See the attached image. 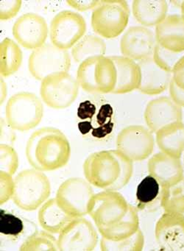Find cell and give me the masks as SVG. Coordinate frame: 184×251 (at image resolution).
Returning a JSON list of instances; mask_svg holds the SVG:
<instances>
[{
	"mask_svg": "<svg viewBox=\"0 0 184 251\" xmlns=\"http://www.w3.org/2000/svg\"><path fill=\"white\" fill-rule=\"evenodd\" d=\"M25 153L28 162L35 170L54 171L63 168L69 162L70 144L61 130L42 127L29 136Z\"/></svg>",
	"mask_w": 184,
	"mask_h": 251,
	"instance_id": "cell-1",
	"label": "cell"
},
{
	"mask_svg": "<svg viewBox=\"0 0 184 251\" xmlns=\"http://www.w3.org/2000/svg\"><path fill=\"white\" fill-rule=\"evenodd\" d=\"M51 195V184L43 172L35 169L20 172L14 178V192L12 201L26 211L39 208Z\"/></svg>",
	"mask_w": 184,
	"mask_h": 251,
	"instance_id": "cell-2",
	"label": "cell"
},
{
	"mask_svg": "<svg viewBox=\"0 0 184 251\" xmlns=\"http://www.w3.org/2000/svg\"><path fill=\"white\" fill-rule=\"evenodd\" d=\"M76 79L88 93H112L116 83V68L110 57H93L79 64Z\"/></svg>",
	"mask_w": 184,
	"mask_h": 251,
	"instance_id": "cell-3",
	"label": "cell"
},
{
	"mask_svg": "<svg viewBox=\"0 0 184 251\" xmlns=\"http://www.w3.org/2000/svg\"><path fill=\"white\" fill-rule=\"evenodd\" d=\"M130 14L129 5L125 0L100 1L91 14V27L101 37L114 39L126 28Z\"/></svg>",
	"mask_w": 184,
	"mask_h": 251,
	"instance_id": "cell-4",
	"label": "cell"
},
{
	"mask_svg": "<svg viewBox=\"0 0 184 251\" xmlns=\"http://www.w3.org/2000/svg\"><path fill=\"white\" fill-rule=\"evenodd\" d=\"M44 117V106L41 100L28 92L12 95L5 106V119L15 130H32L41 123Z\"/></svg>",
	"mask_w": 184,
	"mask_h": 251,
	"instance_id": "cell-5",
	"label": "cell"
},
{
	"mask_svg": "<svg viewBox=\"0 0 184 251\" xmlns=\"http://www.w3.org/2000/svg\"><path fill=\"white\" fill-rule=\"evenodd\" d=\"M94 192L91 183L81 177H70L57 189L55 198L60 206L73 218L89 213Z\"/></svg>",
	"mask_w": 184,
	"mask_h": 251,
	"instance_id": "cell-6",
	"label": "cell"
},
{
	"mask_svg": "<svg viewBox=\"0 0 184 251\" xmlns=\"http://www.w3.org/2000/svg\"><path fill=\"white\" fill-rule=\"evenodd\" d=\"M85 179L92 186L109 190L119 178L121 166L113 150L93 152L83 163Z\"/></svg>",
	"mask_w": 184,
	"mask_h": 251,
	"instance_id": "cell-7",
	"label": "cell"
},
{
	"mask_svg": "<svg viewBox=\"0 0 184 251\" xmlns=\"http://www.w3.org/2000/svg\"><path fill=\"white\" fill-rule=\"evenodd\" d=\"M79 86L77 79L69 73H54L41 80L40 95L47 106L53 109H64L77 99Z\"/></svg>",
	"mask_w": 184,
	"mask_h": 251,
	"instance_id": "cell-8",
	"label": "cell"
},
{
	"mask_svg": "<svg viewBox=\"0 0 184 251\" xmlns=\"http://www.w3.org/2000/svg\"><path fill=\"white\" fill-rule=\"evenodd\" d=\"M71 58L67 50L60 49L53 44H47L32 51L28 60V69L34 78L43 80L54 73H68Z\"/></svg>",
	"mask_w": 184,
	"mask_h": 251,
	"instance_id": "cell-9",
	"label": "cell"
},
{
	"mask_svg": "<svg viewBox=\"0 0 184 251\" xmlns=\"http://www.w3.org/2000/svg\"><path fill=\"white\" fill-rule=\"evenodd\" d=\"M85 19L76 12L63 11L56 14L50 26V38L54 46L64 50L73 48L85 35Z\"/></svg>",
	"mask_w": 184,
	"mask_h": 251,
	"instance_id": "cell-10",
	"label": "cell"
},
{
	"mask_svg": "<svg viewBox=\"0 0 184 251\" xmlns=\"http://www.w3.org/2000/svg\"><path fill=\"white\" fill-rule=\"evenodd\" d=\"M98 243V233L92 223L82 217L73 218L58 233L61 251H92Z\"/></svg>",
	"mask_w": 184,
	"mask_h": 251,
	"instance_id": "cell-11",
	"label": "cell"
},
{
	"mask_svg": "<svg viewBox=\"0 0 184 251\" xmlns=\"http://www.w3.org/2000/svg\"><path fill=\"white\" fill-rule=\"evenodd\" d=\"M130 204L117 191L105 190L95 194L89 214L97 227L114 224L125 217Z\"/></svg>",
	"mask_w": 184,
	"mask_h": 251,
	"instance_id": "cell-12",
	"label": "cell"
},
{
	"mask_svg": "<svg viewBox=\"0 0 184 251\" xmlns=\"http://www.w3.org/2000/svg\"><path fill=\"white\" fill-rule=\"evenodd\" d=\"M154 146L153 133L142 126H128L116 138V150L132 161L148 158L153 153Z\"/></svg>",
	"mask_w": 184,
	"mask_h": 251,
	"instance_id": "cell-13",
	"label": "cell"
},
{
	"mask_svg": "<svg viewBox=\"0 0 184 251\" xmlns=\"http://www.w3.org/2000/svg\"><path fill=\"white\" fill-rule=\"evenodd\" d=\"M12 33L19 45L26 49L34 50L45 45L49 28L47 22L41 16L27 13L15 22Z\"/></svg>",
	"mask_w": 184,
	"mask_h": 251,
	"instance_id": "cell-14",
	"label": "cell"
},
{
	"mask_svg": "<svg viewBox=\"0 0 184 251\" xmlns=\"http://www.w3.org/2000/svg\"><path fill=\"white\" fill-rule=\"evenodd\" d=\"M156 35L144 26L131 27L124 33L120 41L122 56L133 61H141L153 57L156 48Z\"/></svg>",
	"mask_w": 184,
	"mask_h": 251,
	"instance_id": "cell-15",
	"label": "cell"
},
{
	"mask_svg": "<svg viewBox=\"0 0 184 251\" xmlns=\"http://www.w3.org/2000/svg\"><path fill=\"white\" fill-rule=\"evenodd\" d=\"M144 117L149 130L156 133L165 126L182 122V108L170 98L160 97L148 102L144 110Z\"/></svg>",
	"mask_w": 184,
	"mask_h": 251,
	"instance_id": "cell-16",
	"label": "cell"
},
{
	"mask_svg": "<svg viewBox=\"0 0 184 251\" xmlns=\"http://www.w3.org/2000/svg\"><path fill=\"white\" fill-rule=\"evenodd\" d=\"M156 242L163 251H184V221L164 212L155 227Z\"/></svg>",
	"mask_w": 184,
	"mask_h": 251,
	"instance_id": "cell-17",
	"label": "cell"
},
{
	"mask_svg": "<svg viewBox=\"0 0 184 251\" xmlns=\"http://www.w3.org/2000/svg\"><path fill=\"white\" fill-rule=\"evenodd\" d=\"M149 175L157 179L163 188L169 187L184 177V167L181 158L163 152H158L147 163Z\"/></svg>",
	"mask_w": 184,
	"mask_h": 251,
	"instance_id": "cell-18",
	"label": "cell"
},
{
	"mask_svg": "<svg viewBox=\"0 0 184 251\" xmlns=\"http://www.w3.org/2000/svg\"><path fill=\"white\" fill-rule=\"evenodd\" d=\"M141 70V83L138 90L147 95H158L169 87L172 73L160 69L155 63L153 57L138 61Z\"/></svg>",
	"mask_w": 184,
	"mask_h": 251,
	"instance_id": "cell-19",
	"label": "cell"
},
{
	"mask_svg": "<svg viewBox=\"0 0 184 251\" xmlns=\"http://www.w3.org/2000/svg\"><path fill=\"white\" fill-rule=\"evenodd\" d=\"M156 39L162 48L174 52H184V20L181 15H167L156 27Z\"/></svg>",
	"mask_w": 184,
	"mask_h": 251,
	"instance_id": "cell-20",
	"label": "cell"
},
{
	"mask_svg": "<svg viewBox=\"0 0 184 251\" xmlns=\"http://www.w3.org/2000/svg\"><path fill=\"white\" fill-rule=\"evenodd\" d=\"M116 71V83L112 94L122 95L138 89L141 83V70L133 60L125 56H110Z\"/></svg>",
	"mask_w": 184,
	"mask_h": 251,
	"instance_id": "cell-21",
	"label": "cell"
},
{
	"mask_svg": "<svg viewBox=\"0 0 184 251\" xmlns=\"http://www.w3.org/2000/svg\"><path fill=\"white\" fill-rule=\"evenodd\" d=\"M167 2L165 0H135L132 2L134 18L144 27L160 24L167 17Z\"/></svg>",
	"mask_w": 184,
	"mask_h": 251,
	"instance_id": "cell-22",
	"label": "cell"
},
{
	"mask_svg": "<svg viewBox=\"0 0 184 251\" xmlns=\"http://www.w3.org/2000/svg\"><path fill=\"white\" fill-rule=\"evenodd\" d=\"M73 219L59 205L56 198L47 200L39 208L38 220L40 226L49 233H59Z\"/></svg>",
	"mask_w": 184,
	"mask_h": 251,
	"instance_id": "cell-23",
	"label": "cell"
},
{
	"mask_svg": "<svg viewBox=\"0 0 184 251\" xmlns=\"http://www.w3.org/2000/svg\"><path fill=\"white\" fill-rule=\"evenodd\" d=\"M156 142L160 152L181 158L184 152V124L183 122L165 126L156 133Z\"/></svg>",
	"mask_w": 184,
	"mask_h": 251,
	"instance_id": "cell-24",
	"label": "cell"
},
{
	"mask_svg": "<svg viewBox=\"0 0 184 251\" xmlns=\"http://www.w3.org/2000/svg\"><path fill=\"white\" fill-rule=\"evenodd\" d=\"M139 229V218L137 210L130 205L128 212L123 218L104 227H97L102 237L112 241H119L130 237Z\"/></svg>",
	"mask_w": 184,
	"mask_h": 251,
	"instance_id": "cell-25",
	"label": "cell"
},
{
	"mask_svg": "<svg viewBox=\"0 0 184 251\" xmlns=\"http://www.w3.org/2000/svg\"><path fill=\"white\" fill-rule=\"evenodd\" d=\"M163 186L153 176H146L138 183L135 192L138 208L141 209H156L161 207Z\"/></svg>",
	"mask_w": 184,
	"mask_h": 251,
	"instance_id": "cell-26",
	"label": "cell"
},
{
	"mask_svg": "<svg viewBox=\"0 0 184 251\" xmlns=\"http://www.w3.org/2000/svg\"><path fill=\"white\" fill-rule=\"evenodd\" d=\"M23 55L19 45L10 38L3 39L0 45V73L1 77L13 75L22 65Z\"/></svg>",
	"mask_w": 184,
	"mask_h": 251,
	"instance_id": "cell-27",
	"label": "cell"
},
{
	"mask_svg": "<svg viewBox=\"0 0 184 251\" xmlns=\"http://www.w3.org/2000/svg\"><path fill=\"white\" fill-rule=\"evenodd\" d=\"M105 52V42L103 39L94 35H88L82 37L72 48L71 53L75 62L81 64L88 58L103 56Z\"/></svg>",
	"mask_w": 184,
	"mask_h": 251,
	"instance_id": "cell-28",
	"label": "cell"
},
{
	"mask_svg": "<svg viewBox=\"0 0 184 251\" xmlns=\"http://www.w3.org/2000/svg\"><path fill=\"white\" fill-rule=\"evenodd\" d=\"M26 221L22 217L1 208L0 211V235L1 241L18 240L25 236Z\"/></svg>",
	"mask_w": 184,
	"mask_h": 251,
	"instance_id": "cell-29",
	"label": "cell"
},
{
	"mask_svg": "<svg viewBox=\"0 0 184 251\" xmlns=\"http://www.w3.org/2000/svg\"><path fill=\"white\" fill-rule=\"evenodd\" d=\"M22 251H59L57 239L46 230H35L27 236L19 246Z\"/></svg>",
	"mask_w": 184,
	"mask_h": 251,
	"instance_id": "cell-30",
	"label": "cell"
},
{
	"mask_svg": "<svg viewBox=\"0 0 184 251\" xmlns=\"http://www.w3.org/2000/svg\"><path fill=\"white\" fill-rule=\"evenodd\" d=\"M100 245L103 251H141L144 246V236L138 229L132 236L119 241L102 237Z\"/></svg>",
	"mask_w": 184,
	"mask_h": 251,
	"instance_id": "cell-31",
	"label": "cell"
},
{
	"mask_svg": "<svg viewBox=\"0 0 184 251\" xmlns=\"http://www.w3.org/2000/svg\"><path fill=\"white\" fill-rule=\"evenodd\" d=\"M184 55V52H172L162 48L158 44H156L153 54V58L155 63L160 69L172 74L175 67Z\"/></svg>",
	"mask_w": 184,
	"mask_h": 251,
	"instance_id": "cell-32",
	"label": "cell"
},
{
	"mask_svg": "<svg viewBox=\"0 0 184 251\" xmlns=\"http://www.w3.org/2000/svg\"><path fill=\"white\" fill-rule=\"evenodd\" d=\"M113 108L108 104H105L100 107L96 117L97 127H94L91 135L97 139H103L111 133L113 123L111 122Z\"/></svg>",
	"mask_w": 184,
	"mask_h": 251,
	"instance_id": "cell-33",
	"label": "cell"
},
{
	"mask_svg": "<svg viewBox=\"0 0 184 251\" xmlns=\"http://www.w3.org/2000/svg\"><path fill=\"white\" fill-rule=\"evenodd\" d=\"M19 165L17 152L11 145L1 144L0 145V171L13 176L17 171Z\"/></svg>",
	"mask_w": 184,
	"mask_h": 251,
	"instance_id": "cell-34",
	"label": "cell"
},
{
	"mask_svg": "<svg viewBox=\"0 0 184 251\" xmlns=\"http://www.w3.org/2000/svg\"><path fill=\"white\" fill-rule=\"evenodd\" d=\"M115 155L117 157L121 166V174L116 183L109 190L118 191L125 187L132 176L133 173V161L127 158L117 150H113Z\"/></svg>",
	"mask_w": 184,
	"mask_h": 251,
	"instance_id": "cell-35",
	"label": "cell"
},
{
	"mask_svg": "<svg viewBox=\"0 0 184 251\" xmlns=\"http://www.w3.org/2000/svg\"><path fill=\"white\" fill-rule=\"evenodd\" d=\"M161 207L164 212L174 214L184 221V195L162 200Z\"/></svg>",
	"mask_w": 184,
	"mask_h": 251,
	"instance_id": "cell-36",
	"label": "cell"
},
{
	"mask_svg": "<svg viewBox=\"0 0 184 251\" xmlns=\"http://www.w3.org/2000/svg\"><path fill=\"white\" fill-rule=\"evenodd\" d=\"M14 192V179L12 176L0 171V204L7 202L13 198Z\"/></svg>",
	"mask_w": 184,
	"mask_h": 251,
	"instance_id": "cell-37",
	"label": "cell"
},
{
	"mask_svg": "<svg viewBox=\"0 0 184 251\" xmlns=\"http://www.w3.org/2000/svg\"><path fill=\"white\" fill-rule=\"evenodd\" d=\"M21 0L15 1H1L0 2V20L7 21L17 15L22 8Z\"/></svg>",
	"mask_w": 184,
	"mask_h": 251,
	"instance_id": "cell-38",
	"label": "cell"
},
{
	"mask_svg": "<svg viewBox=\"0 0 184 251\" xmlns=\"http://www.w3.org/2000/svg\"><path fill=\"white\" fill-rule=\"evenodd\" d=\"M96 111H97L96 105L91 101L85 100L79 104L77 114L78 118L85 121L87 120H92L96 114Z\"/></svg>",
	"mask_w": 184,
	"mask_h": 251,
	"instance_id": "cell-39",
	"label": "cell"
},
{
	"mask_svg": "<svg viewBox=\"0 0 184 251\" xmlns=\"http://www.w3.org/2000/svg\"><path fill=\"white\" fill-rule=\"evenodd\" d=\"M14 129L10 127L6 119H1V144L12 145L16 140Z\"/></svg>",
	"mask_w": 184,
	"mask_h": 251,
	"instance_id": "cell-40",
	"label": "cell"
},
{
	"mask_svg": "<svg viewBox=\"0 0 184 251\" xmlns=\"http://www.w3.org/2000/svg\"><path fill=\"white\" fill-rule=\"evenodd\" d=\"M68 5L78 11H86L94 10L100 3L97 0H68Z\"/></svg>",
	"mask_w": 184,
	"mask_h": 251,
	"instance_id": "cell-41",
	"label": "cell"
},
{
	"mask_svg": "<svg viewBox=\"0 0 184 251\" xmlns=\"http://www.w3.org/2000/svg\"><path fill=\"white\" fill-rule=\"evenodd\" d=\"M182 195H184V176L175 184L169 187L163 188L162 200Z\"/></svg>",
	"mask_w": 184,
	"mask_h": 251,
	"instance_id": "cell-42",
	"label": "cell"
},
{
	"mask_svg": "<svg viewBox=\"0 0 184 251\" xmlns=\"http://www.w3.org/2000/svg\"><path fill=\"white\" fill-rule=\"evenodd\" d=\"M169 90L172 100L181 108H184V90L178 87L172 79L169 84Z\"/></svg>",
	"mask_w": 184,
	"mask_h": 251,
	"instance_id": "cell-43",
	"label": "cell"
},
{
	"mask_svg": "<svg viewBox=\"0 0 184 251\" xmlns=\"http://www.w3.org/2000/svg\"><path fill=\"white\" fill-rule=\"evenodd\" d=\"M172 80L178 87L184 90V55L175 67L172 73Z\"/></svg>",
	"mask_w": 184,
	"mask_h": 251,
	"instance_id": "cell-44",
	"label": "cell"
},
{
	"mask_svg": "<svg viewBox=\"0 0 184 251\" xmlns=\"http://www.w3.org/2000/svg\"><path fill=\"white\" fill-rule=\"evenodd\" d=\"M78 129L81 134L86 135L91 131V130L94 129V126L91 121L85 120L78 123Z\"/></svg>",
	"mask_w": 184,
	"mask_h": 251,
	"instance_id": "cell-45",
	"label": "cell"
},
{
	"mask_svg": "<svg viewBox=\"0 0 184 251\" xmlns=\"http://www.w3.org/2000/svg\"><path fill=\"white\" fill-rule=\"evenodd\" d=\"M7 88L4 79L1 77V105H2L3 102L7 98Z\"/></svg>",
	"mask_w": 184,
	"mask_h": 251,
	"instance_id": "cell-46",
	"label": "cell"
},
{
	"mask_svg": "<svg viewBox=\"0 0 184 251\" xmlns=\"http://www.w3.org/2000/svg\"><path fill=\"white\" fill-rule=\"evenodd\" d=\"M181 17L184 20V1H183L182 4L181 5Z\"/></svg>",
	"mask_w": 184,
	"mask_h": 251,
	"instance_id": "cell-47",
	"label": "cell"
},
{
	"mask_svg": "<svg viewBox=\"0 0 184 251\" xmlns=\"http://www.w3.org/2000/svg\"></svg>",
	"mask_w": 184,
	"mask_h": 251,
	"instance_id": "cell-48",
	"label": "cell"
}]
</instances>
